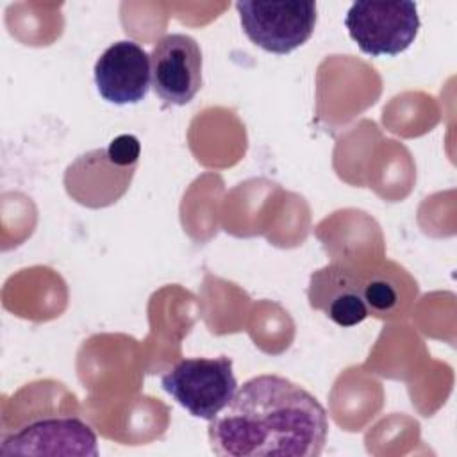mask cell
I'll use <instances>...</instances> for the list:
<instances>
[{"label":"cell","mask_w":457,"mask_h":457,"mask_svg":"<svg viewBox=\"0 0 457 457\" xmlns=\"http://www.w3.org/2000/svg\"><path fill=\"white\" fill-rule=\"evenodd\" d=\"M207 434L211 450L221 457H316L327 443L328 418L302 386L257 375L237 387Z\"/></svg>","instance_id":"6da1fadb"},{"label":"cell","mask_w":457,"mask_h":457,"mask_svg":"<svg viewBox=\"0 0 457 457\" xmlns=\"http://www.w3.org/2000/svg\"><path fill=\"white\" fill-rule=\"evenodd\" d=\"M162 389L191 416L211 421L236 395L232 361L225 355L180 359L161 377Z\"/></svg>","instance_id":"7a4b0ae2"},{"label":"cell","mask_w":457,"mask_h":457,"mask_svg":"<svg viewBox=\"0 0 457 457\" xmlns=\"http://www.w3.org/2000/svg\"><path fill=\"white\" fill-rule=\"evenodd\" d=\"M246 37L259 48L286 55L309 41L318 21L314 2H236Z\"/></svg>","instance_id":"3957f363"},{"label":"cell","mask_w":457,"mask_h":457,"mask_svg":"<svg viewBox=\"0 0 457 457\" xmlns=\"http://www.w3.org/2000/svg\"><path fill=\"white\" fill-rule=\"evenodd\" d=\"M345 27L361 52L371 57L398 55L418 36V5L409 0L355 2L346 12Z\"/></svg>","instance_id":"277c9868"},{"label":"cell","mask_w":457,"mask_h":457,"mask_svg":"<svg viewBox=\"0 0 457 457\" xmlns=\"http://www.w3.org/2000/svg\"><path fill=\"white\" fill-rule=\"evenodd\" d=\"M93 427L77 414H43L5 432L2 455H98Z\"/></svg>","instance_id":"5b68a950"},{"label":"cell","mask_w":457,"mask_h":457,"mask_svg":"<svg viewBox=\"0 0 457 457\" xmlns=\"http://www.w3.org/2000/svg\"><path fill=\"white\" fill-rule=\"evenodd\" d=\"M152 87L168 105L189 104L202 87V50L187 34H166L152 48Z\"/></svg>","instance_id":"8992f818"},{"label":"cell","mask_w":457,"mask_h":457,"mask_svg":"<svg viewBox=\"0 0 457 457\" xmlns=\"http://www.w3.org/2000/svg\"><path fill=\"white\" fill-rule=\"evenodd\" d=\"M150 82V55L136 41L112 43L95 62L96 89L109 104H139L148 95Z\"/></svg>","instance_id":"52a82bcc"},{"label":"cell","mask_w":457,"mask_h":457,"mask_svg":"<svg viewBox=\"0 0 457 457\" xmlns=\"http://www.w3.org/2000/svg\"><path fill=\"white\" fill-rule=\"evenodd\" d=\"M364 278L345 262H330L312 271L307 289L309 305L339 327L359 325L370 316L364 300Z\"/></svg>","instance_id":"ba28073f"},{"label":"cell","mask_w":457,"mask_h":457,"mask_svg":"<svg viewBox=\"0 0 457 457\" xmlns=\"http://www.w3.org/2000/svg\"><path fill=\"white\" fill-rule=\"evenodd\" d=\"M136 166L116 162L107 148L91 150L68 166L64 184L70 196L87 207H96L98 182L102 184L104 205L116 202L129 187Z\"/></svg>","instance_id":"9c48e42d"}]
</instances>
